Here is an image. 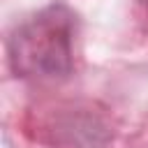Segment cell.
I'll use <instances>...</instances> for the list:
<instances>
[{"label":"cell","instance_id":"obj_1","mask_svg":"<svg viewBox=\"0 0 148 148\" xmlns=\"http://www.w3.org/2000/svg\"><path fill=\"white\" fill-rule=\"evenodd\" d=\"M76 25V14L62 2H53L21 21L7 42L14 74L30 79L67 76L74 67Z\"/></svg>","mask_w":148,"mask_h":148}]
</instances>
